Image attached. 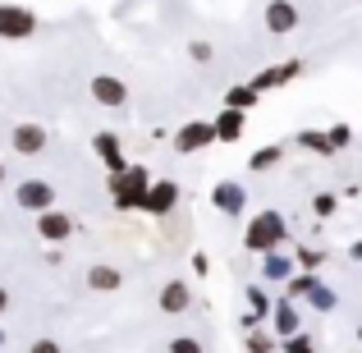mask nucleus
<instances>
[{
    "label": "nucleus",
    "mask_w": 362,
    "mask_h": 353,
    "mask_svg": "<svg viewBox=\"0 0 362 353\" xmlns=\"http://www.w3.org/2000/svg\"><path fill=\"white\" fill-rule=\"evenodd\" d=\"M303 299H308L317 312H335L339 308V289H335V284H321V280H312V289L303 294Z\"/></svg>",
    "instance_id": "19"
},
{
    "label": "nucleus",
    "mask_w": 362,
    "mask_h": 353,
    "mask_svg": "<svg viewBox=\"0 0 362 353\" xmlns=\"http://www.w3.org/2000/svg\"><path fill=\"white\" fill-rule=\"evenodd\" d=\"M165 353H206V349H202V340H197V335H175L165 345Z\"/></svg>",
    "instance_id": "26"
},
{
    "label": "nucleus",
    "mask_w": 362,
    "mask_h": 353,
    "mask_svg": "<svg viewBox=\"0 0 362 353\" xmlns=\"http://www.w3.org/2000/svg\"><path fill=\"white\" fill-rule=\"evenodd\" d=\"M284 161V147L280 142H271V147H257L252 156H247V170H252V175H262V170H275Z\"/></svg>",
    "instance_id": "21"
},
{
    "label": "nucleus",
    "mask_w": 362,
    "mask_h": 353,
    "mask_svg": "<svg viewBox=\"0 0 362 353\" xmlns=\"http://www.w3.org/2000/svg\"><path fill=\"white\" fill-rule=\"evenodd\" d=\"M275 349H280V353H317V335H308V330H293V335H284Z\"/></svg>",
    "instance_id": "22"
},
{
    "label": "nucleus",
    "mask_w": 362,
    "mask_h": 353,
    "mask_svg": "<svg viewBox=\"0 0 362 353\" xmlns=\"http://www.w3.org/2000/svg\"><path fill=\"white\" fill-rule=\"evenodd\" d=\"M74 230H78V221H74L69 212H55V207H46V212H37V216H33V234L42 238V243H51V248L69 243Z\"/></svg>",
    "instance_id": "3"
},
{
    "label": "nucleus",
    "mask_w": 362,
    "mask_h": 353,
    "mask_svg": "<svg viewBox=\"0 0 362 353\" xmlns=\"http://www.w3.org/2000/svg\"><path fill=\"white\" fill-rule=\"evenodd\" d=\"M156 308L165 312V317H184L188 308H193V284L188 280H165L156 294Z\"/></svg>",
    "instance_id": "10"
},
{
    "label": "nucleus",
    "mask_w": 362,
    "mask_h": 353,
    "mask_svg": "<svg viewBox=\"0 0 362 353\" xmlns=\"http://www.w3.org/2000/svg\"><path fill=\"white\" fill-rule=\"evenodd\" d=\"M5 312H9V289L0 284V317H5Z\"/></svg>",
    "instance_id": "32"
},
{
    "label": "nucleus",
    "mask_w": 362,
    "mask_h": 353,
    "mask_svg": "<svg viewBox=\"0 0 362 353\" xmlns=\"http://www.w3.org/2000/svg\"><path fill=\"white\" fill-rule=\"evenodd\" d=\"M257 101H262V92H257L252 83H234V88L225 92V106H230V110H243V115L257 106Z\"/></svg>",
    "instance_id": "20"
},
{
    "label": "nucleus",
    "mask_w": 362,
    "mask_h": 353,
    "mask_svg": "<svg viewBox=\"0 0 362 353\" xmlns=\"http://www.w3.org/2000/svg\"><path fill=\"white\" fill-rule=\"evenodd\" d=\"M298 74H303V64H298V60L275 64V69H262V74H257V79H252V88H257V92H271V88H284V83H293Z\"/></svg>",
    "instance_id": "18"
},
{
    "label": "nucleus",
    "mask_w": 362,
    "mask_h": 353,
    "mask_svg": "<svg viewBox=\"0 0 362 353\" xmlns=\"http://www.w3.org/2000/svg\"><path fill=\"white\" fill-rule=\"evenodd\" d=\"M211 207L221 216H243L247 212V188L239 184V179H221V184L211 188Z\"/></svg>",
    "instance_id": "9"
},
{
    "label": "nucleus",
    "mask_w": 362,
    "mask_h": 353,
    "mask_svg": "<svg viewBox=\"0 0 362 353\" xmlns=\"http://www.w3.org/2000/svg\"><path fill=\"white\" fill-rule=\"evenodd\" d=\"M312 280H317V275H289V280H284V284H289V294H284V299H293V303H298L303 294L312 289Z\"/></svg>",
    "instance_id": "28"
},
{
    "label": "nucleus",
    "mask_w": 362,
    "mask_h": 353,
    "mask_svg": "<svg viewBox=\"0 0 362 353\" xmlns=\"http://www.w3.org/2000/svg\"><path fill=\"white\" fill-rule=\"evenodd\" d=\"M293 271H298V266H293V253H284V248L262 253V280H266V284H284Z\"/></svg>",
    "instance_id": "14"
},
{
    "label": "nucleus",
    "mask_w": 362,
    "mask_h": 353,
    "mask_svg": "<svg viewBox=\"0 0 362 353\" xmlns=\"http://www.w3.org/2000/svg\"><path fill=\"white\" fill-rule=\"evenodd\" d=\"M262 18H266V33H275V37H289L293 28H298V5L293 0H271V5L262 9Z\"/></svg>",
    "instance_id": "12"
},
{
    "label": "nucleus",
    "mask_w": 362,
    "mask_h": 353,
    "mask_svg": "<svg viewBox=\"0 0 362 353\" xmlns=\"http://www.w3.org/2000/svg\"><path fill=\"white\" fill-rule=\"evenodd\" d=\"M55 184H46V179H23V184H14V207L18 212H46V207H55Z\"/></svg>",
    "instance_id": "6"
},
{
    "label": "nucleus",
    "mask_w": 362,
    "mask_h": 353,
    "mask_svg": "<svg viewBox=\"0 0 362 353\" xmlns=\"http://www.w3.org/2000/svg\"><path fill=\"white\" fill-rule=\"evenodd\" d=\"M119 284H124V271H119V266H110V262L88 266V289L92 294H115Z\"/></svg>",
    "instance_id": "16"
},
{
    "label": "nucleus",
    "mask_w": 362,
    "mask_h": 353,
    "mask_svg": "<svg viewBox=\"0 0 362 353\" xmlns=\"http://www.w3.org/2000/svg\"><path fill=\"white\" fill-rule=\"evenodd\" d=\"M88 92H92V101L106 106V110H119L124 101H129V83L115 79V74H97V79L88 83Z\"/></svg>",
    "instance_id": "8"
},
{
    "label": "nucleus",
    "mask_w": 362,
    "mask_h": 353,
    "mask_svg": "<svg viewBox=\"0 0 362 353\" xmlns=\"http://www.w3.org/2000/svg\"><path fill=\"white\" fill-rule=\"evenodd\" d=\"M0 184H5V166H0Z\"/></svg>",
    "instance_id": "34"
},
{
    "label": "nucleus",
    "mask_w": 362,
    "mask_h": 353,
    "mask_svg": "<svg viewBox=\"0 0 362 353\" xmlns=\"http://www.w3.org/2000/svg\"><path fill=\"white\" fill-rule=\"evenodd\" d=\"M312 212H317L321 221H330V216L339 212V197L335 193H317V197H312Z\"/></svg>",
    "instance_id": "25"
},
{
    "label": "nucleus",
    "mask_w": 362,
    "mask_h": 353,
    "mask_svg": "<svg viewBox=\"0 0 362 353\" xmlns=\"http://www.w3.org/2000/svg\"><path fill=\"white\" fill-rule=\"evenodd\" d=\"M211 142H216V133H211V120H188L184 129L175 133V151H179V156H193V151L211 147Z\"/></svg>",
    "instance_id": "11"
},
{
    "label": "nucleus",
    "mask_w": 362,
    "mask_h": 353,
    "mask_svg": "<svg viewBox=\"0 0 362 353\" xmlns=\"http://www.w3.org/2000/svg\"><path fill=\"white\" fill-rule=\"evenodd\" d=\"M243 124H247V115H243V110H230V106H225L221 115L211 120V133H216V142H239V138H243Z\"/></svg>",
    "instance_id": "17"
},
{
    "label": "nucleus",
    "mask_w": 362,
    "mask_h": 353,
    "mask_svg": "<svg viewBox=\"0 0 362 353\" xmlns=\"http://www.w3.org/2000/svg\"><path fill=\"white\" fill-rule=\"evenodd\" d=\"M92 151L101 156V166H106V175H119L129 161H124V147H119V133H110V129H101V133H92Z\"/></svg>",
    "instance_id": "13"
},
{
    "label": "nucleus",
    "mask_w": 362,
    "mask_h": 353,
    "mask_svg": "<svg viewBox=\"0 0 362 353\" xmlns=\"http://www.w3.org/2000/svg\"><path fill=\"white\" fill-rule=\"evenodd\" d=\"M284 238H289V221H284L280 212H257L252 225L243 230V248L247 253H271V248H284Z\"/></svg>",
    "instance_id": "1"
},
{
    "label": "nucleus",
    "mask_w": 362,
    "mask_h": 353,
    "mask_svg": "<svg viewBox=\"0 0 362 353\" xmlns=\"http://www.w3.org/2000/svg\"><path fill=\"white\" fill-rule=\"evenodd\" d=\"M243 345H247V353H275V340H271V335H262V330H247Z\"/></svg>",
    "instance_id": "27"
},
{
    "label": "nucleus",
    "mask_w": 362,
    "mask_h": 353,
    "mask_svg": "<svg viewBox=\"0 0 362 353\" xmlns=\"http://www.w3.org/2000/svg\"><path fill=\"white\" fill-rule=\"evenodd\" d=\"M293 142H298V147H308V151H321V156H330V151H335V147L326 142V133H317V129H303Z\"/></svg>",
    "instance_id": "23"
},
{
    "label": "nucleus",
    "mask_w": 362,
    "mask_h": 353,
    "mask_svg": "<svg viewBox=\"0 0 362 353\" xmlns=\"http://www.w3.org/2000/svg\"><path fill=\"white\" fill-rule=\"evenodd\" d=\"M175 207H179V184H175V179H151L147 193H142V207H138V212H147V216H170Z\"/></svg>",
    "instance_id": "7"
},
{
    "label": "nucleus",
    "mask_w": 362,
    "mask_h": 353,
    "mask_svg": "<svg viewBox=\"0 0 362 353\" xmlns=\"http://www.w3.org/2000/svg\"><path fill=\"white\" fill-rule=\"evenodd\" d=\"M37 33V14L28 5H14V0H5L0 5V42H23V37Z\"/></svg>",
    "instance_id": "4"
},
{
    "label": "nucleus",
    "mask_w": 362,
    "mask_h": 353,
    "mask_svg": "<svg viewBox=\"0 0 362 353\" xmlns=\"http://www.w3.org/2000/svg\"><path fill=\"white\" fill-rule=\"evenodd\" d=\"M326 142H330V147H335V151H344L349 142H354V129H349V124H335V129L326 133Z\"/></svg>",
    "instance_id": "29"
},
{
    "label": "nucleus",
    "mask_w": 362,
    "mask_h": 353,
    "mask_svg": "<svg viewBox=\"0 0 362 353\" xmlns=\"http://www.w3.org/2000/svg\"><path fill=\"white\" fill-rule=\"evenodd\" d=\"M46 142H51V133H46V124H37V120H18L14 129H9V147H14V156H42Z\"/></svg>",
    "instance_id": "5"
},
{
    "label": "nucleus",
    "mask_w": 362,
    "mask_h": 353,
    "mask_svg": "<svg viewBox=\"0 0 362 353\" xmlns=\"http://www.w3.org/2000/svg\"><path fill=\"white\" fill-rule=\"evenodd\" d=\"M293 266H308L312 271V266H321V253L317 248H298V253H293Z\"/></svg>",
    "instance_id": "30"
},
{
    "label": "nucleus",
    "mask_w": 362,
    "mask_h": 353,
    "mask_svg": "<svg viewBox=\"0 0 362 353\" xmlns=\"http://www.w3.org/2000/svg\"><path fill=\"white\" fill-rule=\"evenodd\" d=\"M5 345H9V335H5V326H0V353H5Z\"/></svg>",
    "instance_id": "33"
},
{
    "label": "nucleus",
    "mask_w": 362,
    "mask_h": 353,
    "mask_svg": "<svg viewBox=\"0 0 362 353\" xmlns=\"http://www.w3.org/2000/svg\"><path fill=\"white\" fill-rule=\"evenodd\" d=\"M271 321H275V340H284V335H293V330H303L298 303H293V299H280V303H271Z\"/></svg>",
    "instance_id": "15"
},
{
    "label": "nucleus",
    "mask_w": 362,
    "mask_h": 353,
    "mask_svg": "<svg viewBox=\"0 0 362 353\" xmlns=\"http://www.w3.org/2000/svg\"><path fill=\"white\" fill-rule=\"evenodd\" d=\"M147 184H151V170L147 166H124L119 175H110V197H115L119 212H138Z\"/></svg>",
    "instance_id": "2"
},
{
    "label": "nucleus",
    "mask_w": 362,
    "mask_h": 353,
    "mask_svg": "<svg viewBox=\"0 0 362 353\" xmlns=\"http://www.w3.org/2000/svg\"><path fill=\"white\" fill-rule=\"evenodd\" d=\"M28 353H64V349H60V340L42 335V340H33V345H28Z\"/></svg>",
    "instance_id": "31"
},
{
    "label": "nucleus",
    "mask_w": 362,
    "mask_h": 353,
    "mask_svg": "<svg viewBox=\"0 0 362 353\" xmlns=\"http://www.w3.org/2000/svg\"><path fill=\"white\" fill-rule=\"evenodd\" d=\"M188 60L211 64V60H216V46H211V42H202V37H193V42H188Z\"/></svg>",
    "instance_id": "24"
}]
</instances>
